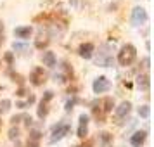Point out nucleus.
I'll return each mask as SVG.
<instances>
[{
	"label": "nucleus",
	"mask_w": 154,
	"mask_h": 147,
	"mask_svg": "<svg viewBox=\"0 0 154 147\" xmlns=\"http://www.w3.org/2000/svg\"><path fill=\"white\" fill-rule=\"evenodd\" d=\"M137 59V49L133 47L132 43H126V45H123L121 49H119L118 52V63L121 64V66H130V64H133V61Z\"/></svg>",
	"instance_id": "nucleus-1"
},
{
	"label": "nucleus",
	"mask_w": 154,
	"mask_h": 147,
	"mask_svg": "<svg viewBox=\"0 0 154 147\" xmlns=\"http://www.w3.org/2000/svg\"><path fill=\"white\" fill-rule=\"evenodd\" d=\"M69 130H71V126L68 125V123H57V125L52 128V132H50L49 142L50 144H54V142H57V140L64 139V137L69 133Z\"/></svg>",
	"instance_id": "nucleus-2"
},
{
	"label": "nucleus",
	"mask_w": 154,
	"mask_h": 147,
	"mask_svg": "<svg viewBox=\"0 0 154 147\" xmlns=\"http://www.w3.org/2000/svg\"><path fill=\"white\" fill-rule=\"evenodd\" d=\"M147 11L144 7H135L132 11V24L133 26H142L147 23Z\"/></svg>",
	"instance_id": "nucleus-3"
},
{
	"label": "nucleus",
	"mask_w": 154,
	"mask_h": 147,
	"mask_svg": "<svg viewBox=\"0 0 154 147\" xmlns=\"http://www.w3.org/2000/svg\"><path fill=\"white\" fill-rule=\"evenodd\" d=\"M54 97V92H50V90H47L45 92V95H43V99H42V102H40V106H38V118L40 119H43L47 114H49V102H50V99Z\"/></svg>",
	"instance_id": "nucleus-4"
},
{
	"label": "nucleus",
	"mask_w": 154,
	"mask_h": 147,
	"mask_svg": "<svg viewBox=\"0 0 154 147\" xmlns=\"http://www.w3.org/2000/svg\"><path fill=\"white\" fill-rule=\"evenodd\" d=\"M92 88H94V93H106V92L111 88V81L106 76H99V78H95Z\"/></svg>",
	"instance_id": "nucleus-5"
},
{
	"label": "nucleus",
	"mask_w": 154,
	"mask_h": 147,
	"mask_svg": "<svg viewBox=\"0 0 154 147\" xmlns=\"http://www.w3.org/2000/svg\"><path fill=\"white\" fill-rule=\"evenodd\" d=\"M45 80H47V75H45L43 68H35V69L31 71V75H29V81H31V85H35V87L43 85Z\"/></svg>",
	"instance_id": "nucleus-6"
},
{
	"label": "nucleus",
	"mask_w": 154,
	"mask_h": 147,
	"mask_svg": "<svg viewBox=\"0 0 154 147\" xmlns=\"http://www.w3.org/2000/svg\"><path fill=\"white\" fill-rule=\"evenodd\" d=\"M78 137L80 139H85L87 137V133H88V116L87 114H80V118H78Z\"/></svg>",
	"instance_id": "nucleus-7"
},
{
	"label": "nucleus",
	"mask_w": 154,
	"mask_h": 147,
	"mask_svg": "<svg viewBox=\"0 0 154 147\" xmlns=\"http://www.w3.org/2000/svg\"><path fill=\"white\" fill-rule=\"evenodd\" d=\"M130 111H132V104L128 102V100H123L121 104L116 107V111H114V116L118 119H121V118H126L128 114H130Z\"/></svg>",
	"instance_id": "nucleus-8"
},
{
	"label": "nucleus",
	"mask_w": 154,
	"mask_h": 147,
	"mask_svg": "<svg viewBox=\"0 0 154 147\" xmlns=\"http://www.w3.org/2000/svg\"><path fill=\"white\" fill-rule=\"evenodd\" d=\"M147 139V133L144 132V130H139V132H135L130 137V144H132L133 147H142L144 145V142H146Z\"/></svg>",
	"instance_id": "nucleus-9"
},
{
	"label": "nucleus",
	"mask_w": 154,
	"mask_h": 147,
	"mask_svg": "<svg viewBox=\"0 0 154 147\" xmlns=\"http://www.w3.org/2000/svg\"><path fill=\"white\" fill-rule=\"evenodd\" d=\"M42 63H43V66H47V68H56V64H57L56 54L50 52V50H45L43 56H42Z\"/></svg>",
	"instance_id": "nucleus-10"
},
{
	"label": "nucleus",
	"mask_w": 154,
	"mask_h": 147,
	"mask_svg": "<svg viewBox=\"0 0 154 147\" xmlns=\"http://www.w3.org/2000/svg\"><path fill=\"white\" fill-rule=\"evenodd\" d=\"M40 139H42V133L40 130H31L26 142V147H40Z\"/></svg>",
	"instance_id": "nucleus-11"
},
{
	"label": "nucleus",
	"mask_w": 154,
	"mask_h": 147,
	"mask_svg": "<svg viewBox=\"0 0 154 147\" xmlns=\"http://www.w3.org/2000/svg\"><path fill=\"white\" fill-rule=\"evenodd\" d=\"M31 33H33V28L31 26H17L14 29V35L17 38H21V40H28L29 36H31Z\"/></svg>",
	"instance_id": "nucleus-12"
},
{
	"label": "nucleus",
	"mask_w": 154,
	"mask_h": 147,
	"mask_svg": "<svg viewBox=\"0 0 154 147\" xmlns=\"http://www.w3.org/2000/svg\"><path fill=\"white\" fill-rule=\"evenodd\" d=\"M78 54L80 57H83V59H90L92 54H94V43H82L80 45V49H78Z\"/></svg>",
	"instance_id": "nucleus-13"
},
{
	"label": "nucleus",
	"mask_w": 154,
	"mask_h": 147,
	"mask_svg": "<svg viewBox=\"0 0 154 147\" xmlns=\"http://www.w3.org/2000/svg\"><path fill=\"white\" fill-rule=\"evenodd\" d=\"M149 85H151V80H149V75H147V73L137 76V87H139L140 90L149 92Z\"/></svg>",
	"instance_id": "nucleus-14"
},
{
	"label": "nucleus",
	"mask_w": 154,
	"mask_h": 147,
	"mask_svg": "<svg viewBox=\"0 0 154 147\" xmlns=\"http://www.w3.org/2000/svg\"><path fill=\"white\" fill-rule=\"evenodd\" d=\"M97 66H102V68L112 66V56L109 52H102V56L97 57Z\"/></svg>",
	"instance_id": "nucleus-15"
},
{
	"label": "nucleus",
	"mask_w": 154,
	"mask_h": 147,
	"mask_svg": "<svg viewBox=\"0 0 154 147\" xmlns=\"http://www.w3.org/2000/svg\"><path fill=\"white\" fill-rule=\"evenodd\" d=\"M100 107H102L104 114H109V112L112 111V107H114V100H112L111 97H106L104 100L100 102Z\"/></svg>",
	"instance_id": "nucleus-16"
},
{
	"label": "nucleus",
	"mask_w": 154,
	"mask_h": 147,
	"mask_svg": "<svg viewBox=\"0 0 154 147\" xmlns=\"http://www.w3.org/2000/svg\"><path fill=\"white\" fill-rule=\"evenodd\" d=\"M9 109H11V100H9V99H4V100L0 102V114L9 112Z\"/></svg>",
	"instance_id": "nucleus-17"
},
{
	"label": "nucleus",
	"mask_w": 154,
	"mask_h": 147,
	"mask_svg": "<svg viewBox=\"0 0 154 147\" xmlns=\"http://www.w3.org/2000/svg\"><path fill=\"white\" fill-rule=\"evenodd\" d=\"M149 114H151V107L149 106H140L139 107V116L140 118H149Z\"/></svg>",
	"instance_id": "nucleus-18"
},
{
	"label": "nucleus",
	"mask_w": 154,
	"mask_h": 147,
	"mask_svg": "<svg viewBox=\"0 0 154 147\" xmlns=\"http://www.w3.org/2000/svg\"><path fill=\"white\" fill-rule=\"evenodd\" d=\"M17 137H19V128H17V126H16V128L12 126V128L9 130V139H11V140H16Z\"/></svg>",
	"instance_id": "nucleus-19"
},
{
	"label": "nucleus",
	"mask_w": 154,
	"mask_h": 147,
	"mask_svg": "<svg viewBox=\"0 0 154 147\" xmlns=\"http://www.w3.org/2000/svg\"><path fill=\"white\" fill-rule=\"evenodd\" d=\"M33 102H35V97H33V95H29V97L26 99L24 102H17V107H26V106L33 104Z\"/></svg>",
	"instance_id": "nucleus-20"
},
{
	"label": "nucleus",
	"mask_w": 154,
	"mask_h": 147,
	"mask_svg": "<svg viewBox=\"0 0 154 147\" xmlns=\"http://www.w3.org/2000/svg\"><path fill=\"white\" fill-rule=\"evenodd\" d=\"M100 139H102V145L104 147L109 145V142H111V135L109 133H100Z\"/></svg>",
	"instance_id": "nucleus-21"
},
{
	"label": "nucleus",
	"mask_w": 154,
	"mask_h": 147,
	"mask_svg": "<svg viewBox=\"0 0 154 147\" xmlns=\"http://www.w3.org/2000/svg\"><path fill=\"white\" fill-rule=\"evenodd\" d=\"M14 50H23V52H28L29 47H26V45H21V43H14Z\"/></svg>",
	"instance_id": "nucleus-22"
},
{
	"label": "nucleus",
	"mask_w": 154,
	"mask_h": 147,
	"mask_svg": "<svg viewBox=\"0 0 154 147\" xmlns=\"http://www.w3.org/2000/svg\"><path fill=\"white\" fill-rule=\"evenodd\" d=\"M4 42V23L0 21V43Z\"/></svg>",
	"instance_id": "nucleus-23"
},
{
	"label": "nucleus",
	"mask_w": 154,
	"mask_h": 147,
	"mask_svg": "<svg viewBox=\"0 0 154 147\" xmlns=\"http://www.w3.org/2000/svg\"><path fill=\"white\" fill-rule=\"evenodd\" d=\"M12 59H14V57H12V54H11V52H7V54H5V61H7L9 64H12Z\"/></svg>",
	"instance_id": "nucleus-24"
},
{
	"label": "nucleus",
	"mask_w": 154,
	"mask_h": 147,
	"mask_svg": "<svg viewBox=\"0 0 154 147\" xmlns=\"http://www.w3.org/2000/svg\"><path fill=\"white\" fill-rule=\"evenodd\" d=\"M17 95H19V97H24V95H26V90H24V88H19V90H17Z\"/></svg>",
	"instance_id": "nucleus-25"
},
{
	"label": "nucleus",
	"mask_w": 154,
	"mask_h": 147,
	"mask_svg": "<svg viewBox=\"0 0 154 147\" xmlns=\"http://www.w3.org/2000/svg\"><path fill=\"white\" fill-rule=\"evenodd\" d=\"M92 145H94V142L92 140H87V144H83L82 147H92Z\"/></svg>",
	"instance_id": "nucleus-26"
},
{
	"label": "nucleus",
	"mask_w": 154,
	"mask_h": 147,
	"mask_svg": "<svg viewBox=\"0 0 154 147\" xmlns=\"http://www.w3.org/2000/svg\"><path fill=\"white\" fill-rule=\"evenodd\" d=\"M0 125H2V121H0Z\"/></svg>",
	"instance_id": "nucleus-27"
},
{
	"label": "nucleus",
	"mask_w": 154,
	"mask_h": 147,
	"mask_svg": "<svg viewBox=\"0 0 154 147\" xmlns=\"http://www.w3.org/2000/svg\"><path fill=\"white\" fill-rule=\"evenodd\" d=\"M0 90H2V87H0Z\"/></svg>",
	"instance_id": "nucleus-28"
}]
</instances>
